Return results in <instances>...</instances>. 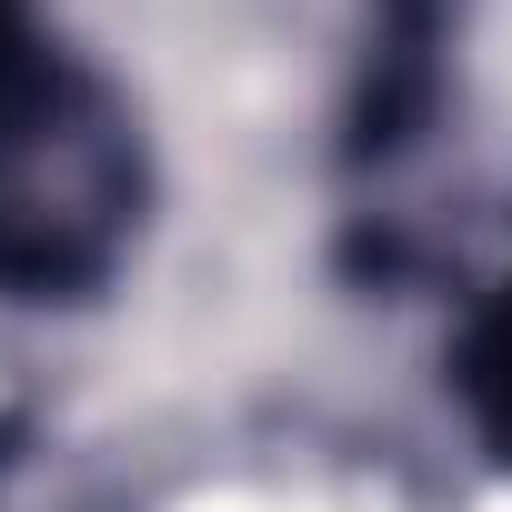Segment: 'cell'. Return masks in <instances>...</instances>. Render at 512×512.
Masks as SVG:
<instances>
[{
	"label": "cell",
	"instance_id": "cell-1",
	"mask_svg": "<svg viewBox=\"0 0 512 512\" xmlns=\"http://www.w3.org/2000/svg\"><path fill=\"white\" fill-rule=\"evenodd\" d=\"M151 151L51 0H0V302H91L141 241Z\"/></svg>",
	"mask_w": 512,
	"mask_h": 512
},
{
	"label": "cell",
	"instance_id": "cell-2",
	"mask_svg": "<svg viewBox=\"0 0 512 512\" xmlns=\"http://www.w3.org/2000/svg\"><path fill=\"white\" fill-rule=\"evenodd\" d=\"M442 382H452L462 422L482 432V452L512 472V262H502V272L472 292V312H462V332H452Z\"/></svg>",
	"mask_w": 512,
	"mask_h": 512
}]
</instances>
